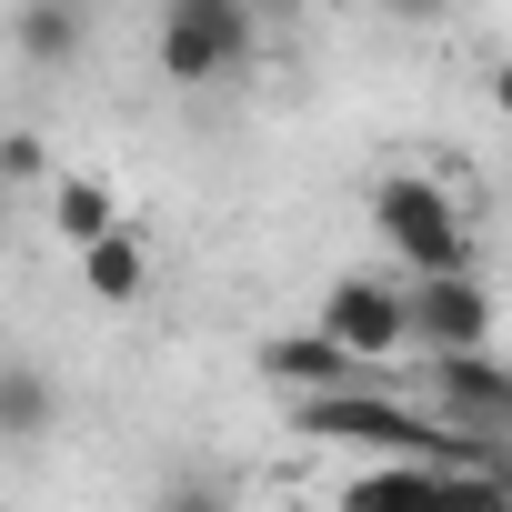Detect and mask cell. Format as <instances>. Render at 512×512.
<instances>
[{
  "label": "cell",
  "mask_w": 512,
  "mask_h": 512,
  "mask_svg": "<svg viewBox=\"0 0 512 512\" xmlns=\"http://www.w3.org/2000/svg\"><path fill=\"white\" fill-rule=\"evenodd\" d=\"M422 362H432V422L482 432V442L512 432V372H502L492 342H472V352H422Z\"/></svg>",
  "instance_id": "cell-3"
},
{
  "label": "cell",
  "mask_w": 512,
  "mask_h": 512,
  "mask_svg": "<svg viewBox=\"0 0 512 512\" xmlns=\"http://www.w3.org/2000/svg\"><path fill=\"white\" fill-rule=\"evenodd\" d=\"M251 51H262V21L251 0H161V31H151V61L171 91H211L231 81Z\"/></svg>",
  "instance_id": "cell-2"
},
{
  "label": "cell",
  "mask_w": 512,
  "mask_h": 512,
  "mask_svg": "<svg viewBox=\"0 0 512 512\" xmlns=\"http://www.w3.org/2000/svg\"><path fill=\"white\" fill-rule=\"evenodd\" d=\"M382 11H392V21H442L452 0H382Z\"/></svg>",
  "instance_id": "cell-13"
},
{
  "label": "cell",
  "mask_w": 512,
  "mask_h": 512,
  "mask_svg": "<svg viewBox=\"0 0 512 512\" xmlns=\"http://www.w3.org/2000/svg\"><path fill=\"white\" fill-rule=\"evenodd\" d=\"M302 11H312V0H251V21H262V31H292Z\"/></svg>",
  "instance_id": "cell-12"
},
{
  "label": "cell",
  "mask_w": 512,
  "mask_h": 512,
  "mask_svg": "<svg viewBox=\"0 0 512 512\" xmlns=\"http://www.w3.org/2000/svg\"><path fill=\"white\" fill-rule=\"evenodd\" d=\"M262 382H282V392H332V382H382V362L342 352L332 332H272V342H262Z\"/></svg>",
  "instance_id": "cell-6"
},
{
  "label": "cell",
  "mask_w": 512,
  "mask_h": 512,
  "mask_svg": "<svg viewBox=\"0 0 512 512\" xmlns=\"http://www.w3.org/2000/svg\"><path fill=\"white\" fill-rule=\"evenodd\" d=\"M372 231H382V251L402 272H472V221L422 171H382L372 181Z\"/></svg>",
  "instance_id": "cell-1"
},
{
  "label": "cell",
  "mask_w": 512,
  "mask_h": 512,
  "mask_svg": "<svg viewBox=\"0 0 512 512\" xmlns=\"http://www.w3.org/2000/svg\"><path fill=\"white\" fill-rule=\"evenodd\" d=\"M0 221H11V181H0Z\"/></svg>",
  "instance_id": "cell-14"
},
{
  "label": "cell",
  "mask_w": 512,
  "mask_h": 512,
  "mask_svg": "<svg viewBox=\"0 0 512 512\" xmlns=\"http://www.w3.org/2000/svg\"><path fill=\"white\" fill-rule=\"evenodd\" d=\"M402 342H422V352H472V342H492V292H482V272H422V282L402 292Z\"/></svg>",
  "instance_id": "cell-4"
},
{
  "label": "cell",
  "mask_w": 512,
  "mask_h": 512,
  "mask_svg": "<svg viewBox=\"0 0 512 512\" xmlns=\"http://www.w3.org/2000/svg\"><path fill=\"white\" fill-rule=\"evenodd\" d=\"M51 221H61V241L81 251L91 231H111V221H121V201H111V181H91V171H71V181H51Z\"/></svg>",
  "instance_id": "cell-10"
},
{
  "label": "cell",
  "mask_w": 512,
  "mask_h": 512,
  "mask_svg": "<svg viewBox=\"0 0 512 512\" xmlns=\"http://www.w3.org/2000/svg\"><path fill=\"white\" fill-rule=\"evenodd\" d=\"M11 41H21V61H41V71L81 61V0H21Z\"/></svg>",
  "instance_id": "cell-9"
},
{
  "label": "cell",
  "mask_w": 512,
  "mask_h": 512,
  "mask_svg": "<svg viewBox=\"0 0 512 512\" xmlns=\"http://www.w3.org/2000/svg\"><path fill=\"white\" fill-rule=\"evenodd\" d=\"M312 332H332L342 352H362V362H392V352H412L402 342V292L382 282V272H342L332 292H322V322Z\"/></svg>",
  "instance_id": "cell-5"
},
{
  "label": "cell",
  "mask_w": 512,
  "mask_h": 512,
  "mask_svg": "<svg viewBox=\"0 0 512 512\" xmlns=\"http://www.w3.org/2000/svg\"><path fill=\"white\" fill-rule=\"evenodd\" d=\"M81 292H91V302H141V292H151V241H141L131 221H111V231L81 241Z\"/></svg>",
  "instance_id": "cell-7"
},
{
  "label": "cell",
  "mask_w": 512,
  "mask_h": 512,
  "mask_svg": "<svg viewBox=\"0 0 512 512\" xmlns=\"http://www.w3.org/2000/svg\"><path fill=\"white\" fill-rule=\"evenodd\" d=\"M61 422V382L41 362H0V442H41Z\"/></svg>",
  "instance_id": "cell-8"
},
{
  "label": "cell",
  "mask_w": 512,
  "mask_h": 512,
  "mask_svg": "<svg viewBox=\"0 0 512 512\" xmlns=\"http://www.w3.org/2000/svg\"><path fill=\"white\" fill-rule=\"evenodd\" d=\"M0 181H11V191L51 181V141H41V131H0Z\"/></svg>",
  "instance_id": "cell-11"
}]
</instances>
